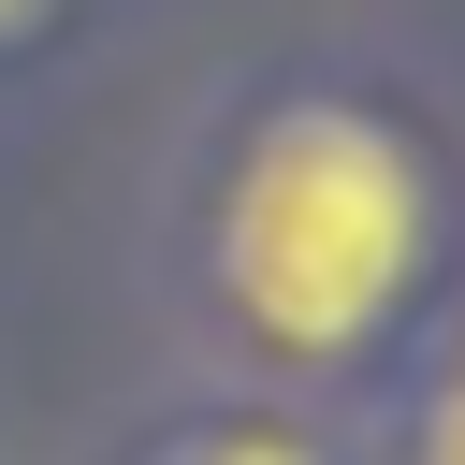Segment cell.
<instances>
[{
  "mask_svg": "<svg viewBox=\"0 0 465 465\" xmlns=\"http://www.w3.org/2000/svg\"><path fill=\"white\" fill-rule=\"evenodd\" d=\"M421 247H436V189H421L407 131L363 102H276L218 189V291L291 363L363 349L407 305Z\"/></svg>",
  "mask_w": 465,
  "mask_h": 465,
  "instance_id": "6da1fadb",
  "label": "cell"
},
{
  "mask_svg": "<svg viewBox=\"0 0 465 465\" xmlns=\"http://www.w3.org/2000/svg\"><path fill=\"white\" fill-rule=\"evenodd\" d=\"M160 465H320V450H305L291 421H218V436H174Z\"/></svg>",
  "mask_w": 465,
  "mask_h": 465,
  "instance_id": "7a4b0ae2",
  "label": "cell"
},
{
  "mask_svg": "<svg viewBox=\"0 0 465 465\" xmlns=\"http://www.w3.org/2000/svg\"><path fill=\"white\" fill-rule=\"evenodd\" d=\"M421 465H465V378L436 392V421H421Z\"/></svg>",
  "mask_w": 465,
  "mask_h": 465,
  "instance_id": "3957f363",
  "label": "cell"
},
{
  "mask_svg": "<svg viewBox=\"0 0 465 465\" xmlns=\"http://www.w3.org/2000/svg\"><path fill=\"white\" fill-rule=\"evenodd\" d=\"M44 15H58V0H0V44H29V29H44Z\"/></svg>",
  "mask_w": 465,
  "mask_h": 465,
  "instance_id": "277c9868",
  "label": "cell"
}]
</instances>
